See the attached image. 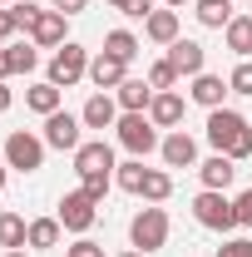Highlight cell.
Instances as JSON below:
<instances>
[{"label": "cell", "instance_id": "cell-43", "mask_svg": "<svg viewBox=\"0 0 252 257\" xmlns=\"http://www.w3.org/2000/svg\"><path fill=\"white\" fill-rule=\"evenodd\" d=\"M5 257H25V252H20V247H10V252H5Z\"/></svg>", "mask_w": 252, "mask_h": 257}, {"label": "cell", "instance_id": "cell-32", "mask_svg": "<svg viewBox=\"0 0 252 257\" xmlns=\"http://www.w3.org/2000/svg\"><path fill=\"white\" fill-rule=\"evenodd\" d=\"M64 257H104V247H99L94 237H79L74 247H64Z\"/></svg>", "mask_w": 252, "mask_h": 257}, {"label": "cell", "instance_id": "cell-28", "mask_svg": "<svg viewBox=\"0 0 252 257\" xmlns=\"http://www.w3.org/2000/svg\"><path fill=\"white\" fill-rule=\"evenodd\" d=\"M149 84H154L158 94H163V89H173V84H178V69H173V64H168V55H163V60H154V64H149Z\"/></svg>", "mask_w": 252, "mask_h": 257}, {"label": "cell", "instance_id": "cell-19", "mask_svg": "<svg viewBox=\"0 0 252 257\" xmlns=\"http://www.w3.org/2000/svg\"><path fill=\"white\" fill-rule=\"evenodd\" d=\"M222 40H227V50L237 60H252V15H232L227 30H222Z\"/></svg>", "mask_w": 252, "mask_h": 257}, {"label": "cell", "instance_id": "cell-29", "mask_svg": "<svg viewBox=\"0 0 252 257\" xmlns=\"http://www.w3.org/2000/svg\"><path fill=\"white\" fill-rule=\"evenodd\" d=\"M10 64H15V74H30L35 64H40V45H10Z\"/></svg>", "mask_w": 252, "mask_h": 257}, {"label": "cell", "instance_id": "cell-13", "mask_svg": "<svg viewBox=\"0 0 252 257\" xmlns=\"http://www.w3.org/2000/svg\"><path fill=\"white\" fill-rule=\"evenodd\" d=\"M64 20L69 15H60V10H40L30 25V45H40V50H60L64 45Z\"/></svg>", "mask_w": 252, "mask_h": 257}, {"label": "cell", "instance_id": "cell-23", "mask_svg": "<svg viewBox=\"0 0 252 257\" xmlns=\"http://www.w3.org/2000/svg\"><path fill=\"white\" fill-rule=\"evenodd\" d=\"M198 5V20L208 25V30H227V20H232V0H193Z\"/></svg>", "mask_w": 252, "mask_h": 257}, {"label": "cell", "instance_id": "cell-44", "mask_svg": "<svg viewBox=\"0 0 252 257\" xmlns=\"http://www.w3.org/2000/svg\"><path fill=\"white\" fill-rule=\"evenodd\" d=\"M0 5H20V0H0Z\"/></svg>", "mask_w": 252, "mask_h": 257}, {"label": "cell", "instance_id": "cell-4", "mask_svg": "<svg viewBox=\"0 0 252 257\" xmlns=\"http://www.w3.org/2000/svg\"><path fill=\"white\" fill-rule=\"evenodd\" d=\"M193 218H198V227H208V232H232V227H237V208H232L227 193L203 188L193 198Z\"/></svg>", "mask_w": 252, "mask_h": 257}, {"label": "cell", "instance_id": "cell-2", "mask_svg": "<svg viewBox=\"0 0 252 257\" xmlns=\"http://www.w3.org/2000/svg\"><path fill=\"white\" fill-rule=\"evenodd\" d=\"M129 247H139V252H163V247H168V213H163L158 203L134 213V223H129Z\"/></svg>", "mask_w": 252, "mask_h": 257}, {"label": "cell", "instance_id": "cell-6", "mask_svg": "<svg viewBox=\"0 0 252 257\" xmlns=\"http://www.w3.org/2000/svg\"><path fill=\"white\" fill-rule=\"evenodd\" d=\"M114 139L124 144V149L134 154V159L154 154L158 144H163V139H158V124L149 119V114H119V124H114Z\"/></svg>", "mask_w": 252, "mask_h": 257}, {"label": "cell", "instance_id": "cell-24", "mask_svg": "<svg viewBox=\"0 0 252 257\" xmlns=\"http://www.w3.org/2000/svg\"><path fill=\"white\" fill-rule=\"evenodd\" d=\"M144 178H149L144 159H129V163H119V168H114V183H119L124 193H144Z\"/></svg>", "mask_w": 252, "mask_h": 257}, {"label": "cell", "instance_id": "cell-25", "mask_svg": "<svg viewBox=\"0 0 252 257\" xmlns=\"http://www.w3.org/2000/svg\"><path fill=\"white\" fill-rule=\"evenodd\" d=\"M25 232H30V223L20 213H0V247H25Z\"/></svg>", "mask_w": 252, "mask_h": 257}, {"label": "cell", "instance_id": "cell-16", "mask_svg": "<svg viewBox=\"0 0 252 257\" xmlns=\"http://www.w3.org/2000/svg\"><path fill=\"white\" fill-rule=\"evenodd\" d=\"M227 94H232V89H227V79L208 74V69H203V74H193V89H188L193 104H203V109H222V99H227Z\"/></svg>", "mask_w": 252, "mask_h": 257}, {"label": "cell", "instance_id": "cell-8", "mask_svg": "<svg viewBox=\"0 0 252 257\" xmlns=\"http://www.w3.org/2000/svg\"><path fill=\"white\" fill-rule=\"evenodd\" d=\"M79 128H84V119H79V114L55 109V114L45 119V144H50V149H60V154H74V149L84 144V134H79Z\"/></svg>", "mask_w": 252, "mask_h": 257}, {"label": "cell", "instance_id": "cell-9", "mask_svg": "<svg viewBox=\"0 0 252 257\" xmlns=\"http://www.w3.org/2000/svg\"><path fill=\"white\" fill-rule=\"evenodd\" d=\"M119 163H114V149L104 144V139H89V144H79L74 149V173L79 178H89V173H114Z\"/></svg>", "mask_w": 252, "mask_h": 257}, {"label": "cell", "instance_id": "cell-17", "mask_svg": "<svg viewBox=\"0 0 252 257\" xmlns=\"http://www.w3.org/2000/svg\"><path fill=\"white\" fill-rule=\"evenodd\" d=\"M154 94H158V89L149 84V79H124V84L114 89V99H119V109H124V114H149Z\"/></svg>", "mask_w": 252, "mask_h": 257}, {"label": "cell", "instance_id": "cell-10", "mask_svg": "<svg viewBox=\"0 0 252 257\" xmlns=\"http://www.w3.org/2000/svg\"><path fill=\"white\" fill-rule=\"evenodd\" d=\"M158 154L168 168H198V139L183 134V128H173V134H163V144H158Z\"/></svg>", "mask_w": 252, "mask_h": 257}, {"label": "cell", "instance_id": "cell-37", "mask_svg": "<svg viewBox=\"0 0 252 257\" xmlns=\"http://www.w3.org/2000/svg\"><path fill=\"white\" fill-rule=\"evenodd\" d=\"M15 30H20V20H15V10H0V40H10Z\"/></svg>", "mask_w": 252, "mask_h": 257}, {"label": "cell", "instance_id": "cell-31", "mask_svg": "<svg viewBox=\"0 0 252 257\" xmlns=\"http://www.w3.org/2000/svg\"><path fill=\"white\" fill-rule=\"evenodd\" d=\"M79 188L89 193V198H94V203H104V193L114 188V173H89V178H84V183H79Z\"/></svg>", "mask_w": 252, "mask_h": 257}, {"label": "cell", "instance_id": "cell-42", "mask_svg": "<svg viewBox=\"0 0 252 257\" xmlns=\"http://www.w3.org/2000/svg\"><path fill=\"white\" fill-rule=\"evenodd\" d=\"M119 257H144V252H139V247H129V252H119Z\"/></svg>", "mask_w": 252, "mask_h": 257}, {"label": "cell", "instance_id": "cell-11", "mask_svg": "<svg viewBox=\"0 0 252 257\" xmlns=\"http://www.w3.org/2000/svg\"><path fill=\"white\" fill-rule=\"evenodd\" d=\"M89 79H94L99 94H109V89H119V84L129 79V64L119 60V55H109V50H99L94 60H89Z\"/></svg>", "mask_w": 252, "mask_h": 257}, {"label": "cell", "instance_id": "cell-7", "mask_svg": "<svg viewBox=\"0 0 252 257\" xmlns=\"http://www.w3.org/2000/svg\"><path fill=\"white\" fill-rule=\"evenodd\" d=\"M55 218L64 223V232H79V237H84V232L94 227V218H99V203L84 188H74V193L60 198V213H55Z\"/></svg>", "mask_w": 252, "mask_h": 257}, {"label": "cell", "instance_id": "cell-22", "mask_svg": "<svg viewBox=\"0 0 252 257\" xmlns=\"http://www.w3.org/2000/svg\"><path fill=\"white\" fill-rule=\"evenodd\" d=\"M60 94H64V89H55L50 79H40V84H30V89H25V104H30L35 114H45V119H50V114L60 109Z\"/></svg>", "mask_w": 252, "mask_h": 257}, {"label": "cell", "instance_id": "cell-33", "mask_svg": "<svg viewBox=\"0 0 252 257\" xmlns=\"http://www.w3.org/2000/svg\"><path fill=\"white\" fill-rule=\"evenodd\" d=\"M232 208H237V227H252V188L237 193V198H232Z\"/></svg>", "mask_w": 252, "mask_h": 257}, {"label": "cell", "instance_id": "cell-40", "mask_svg": "<svg viewBox=\"0 0 252 257\" xmlns=\"http://www.w3.org/2000/svg\"><path fill=\"white\" fill-rule=\"evenodd\" d=\"M104 5H109V10H119V15H124V5H129V0H104Z\"/></svg>", "mask_w": 252, "mask_h": 257}, {"label": "cell", "instance_id": "cell-18", "mask_svg": "<svg viewBox=\"0 0 252 257\" xmlns=\"http://www.w3.org/2000/svg\"><path fill=\"white\" fill-rule=\"evenodd\" d=\"M198 178H203V188L227 193V183L237 178V163L227 159V154H213V159H203V163H198Z\"/></svg>", "mask_w": 252, "mask_h": 257}, {"label": "cell", "instance_id": "cell-39", "mask_svg": "<svg viewBox=\"0 0 252 257\" xmlns=\"http://www.w3.org/2000/svg\"><path fill=\"white\" fill-rule=\"evenodd\" d=\"M10 104H15V94H10V84H5V79H0V114H5V109H10Z\"/></svg>", "mask_w": 252, "mask_h": 257}, {"label": "cell", "instance_id": "cell-20", "mask_svg": "<svg viewBox=\"0 0 252 257\" xmlns=\"http://www.w3.org/2000/svg\"><path fill=\"white\" fill-rule=\"evenodd\" d=\"M60 232H64L60 218H35L30 232H25V247H40V252H50V247H60Z\"/></svg>", "mask_w": 252, "mask_h": 257}, {"label": "cell", "instance_id": "cell-41", "mask_svg": "<svg viewBox=\"0 0 252 257\" xmlns=\"http://www.w3.org/2000/svg\"><path fill=\"white\" fill-rule=\"evenodd\" d=\"M163 5H168V10H178V5H188V0H163Z\"/></svg>", "mask_w": 252, "mask_h": 257}, {"label": "cell", "instance_id": "cell-34", "mask_svg": "<svg viewBox=\"0 0 252 257\" xmlns=\"http://www.w3.org/2000/svg\"><path fill=\"white\" fill-rule=\"evenodd\" d=\"M218 257H252V242H247V237H232V242L218 247Z\"/></svg>", "mask_w": 252, "mask_h": 257}, {"label": "cell", "instance_id": "cell-30", "mask_svg": "<svg viewBox=\"0 0 252 257\" xmlns=\"http://www.w3.org/2000/svg\"><path fill=\"white\" fill-rule=\"evenodd\" d=\"M227 89H232V94H252V60H242L227 74Z\"/></svg>", "mask_w": 252, "mask_h": 257}, {"label": "cell", "instance_id": "cell-1", "mask_svg": "<svg viewBox=\"0 0 252 257\" xmlns=\"http://www.w3.org/2000/svg\"><path fill=\"white\" fill-rule=\"evenodd\" d=\"M208 144H213V154H227L232 163L252 159V124L237 114V109H208Z\"/></svg>", "mask_w": 252, "mask_h": 257}, {"label": "cell", "instance_id": "cell-14", "mask_svg": "<svg viewBox=\"0 0 252 257\" xmlns=\"http://www.w3.org/2000/svg\"><path fill=\"white\" fill-rule=\"evenodd\" d=\"M119 114H124V109H119V99L114 94H89V104H84V109H79V119H84V128H114L119 124Z\"/></svg>", "mask_w": 252, "mask_h": 257}, {"label": "cell", "instance_id": "cell-35", "mask_svg": "<svg viewBox=\"0 0 252 257\" xmlns=\"http://www.w3.org/2000/svg\"><path fill=\"white\" fill-rule=\"evenodd\" d=\"M124 15H129V20H149V15H154V0H129Z\"/></svg>", "mask_w": 252, "mask_h": 257}, {"label": "cell", "instance_id": "cell-5", "mask_svg": "<svg viewBox=\"0 0 252 257\" xmlns=\"http://www.w3.org/2000/svg\"><path fill=\"white\" fill-rule=\"evenodd\" d=\"M84 74H89V50L74 45V40H64L60 50L50 55V74H45V79H50L55 89H69V84H79Z\"/></svg>", "mask_w": 252, "mask_h": 257}, {"label": "cell", "instance_id": "cell-26", "mask_svg": "<svg viewBox=\"0 0 252 257\" xmlns=\"http://www.w3.org/2000/svg\"><path fill=\"white\" fill-rule=\"evenodd\" d=\"M104 50H109V55H119V60H134V55H139V35L134 30H109L104 35Z\"/></svg>", "mask_w": 252, "mask_h": 257}, {"label": "cell", "instance_id": "cell-12", "mask_svg": "<svg viewBox=\"0 0 252 257\" xmlns=\"http://www.w3.org/2000/svg\"><path fill=\"white\" fill-rule=\"evenodd\" d=\"M168 64H173V69H178V79H183V74H203V64H208V50H203V45H198V40H173V45H168Z\"/></svg>", "mask_w": 252, "mask_h": 257}, {"label": "cell", "instance_id": "cell-36", "mask_svg": "<svg viewBox=\"0 0 252 257\" xmlns=\"http://www.w3.org/2000/svg\"><path fill=\"white\" fill-rule=\"evenodd\" d=\"M84 5L89 0H50V10H60V15H84Z\"/></svg>", "mask_w": 252, "mask_h": 257}, {"label": "cell", "instance_id": "cell-27", "mask_svg": "<svg viewBox=\"0 0 252 257\" xmlns=\"http://www.w3.org/2000/svg\"><path fill=\"white\" fill-rule=\"evenodd\" d=\"M139 198H149V203H168L173 198V178L163 173V168H149V178H144V193Z\"/></svg>", "mask_w": 252, "mask_h": 257}, {"label": "cell", "instance_id": "cell-21", "mask_svg": "<svg viewBox=\"0 0 252 257\" xmlns=\"http://www.w3.org/2000/svg\"><path fill=\"white\" fill-rule=\"evenodd\" d=\"M144 35H149L154 45H173V40H178V10H154V15L144 20Z\"/></svg>", "mask_w": 252, "mask_h": 257}, {"label": "cell", "instance_id": "cell-15", "mask_svg": "<svg viewBox=\"0 0 252 257\" xmlns=\"http://www.w3.org/2000/svg\"><path fill=\"white\" fill-rule=\"evenodd\" d=\"M183 109H188V99L178 94V89H163V94H154V104H149V119H154L158 128H178L183 124Z\"/></svg>", "mask_w": 252, "mask_h": 257}, {"label": "cell", "instance_id": "cell-38", "mask_svg": "<svg viewBox=\"0 0 252 257\" xmlns=\"http://www.w3.org/2000/svg\"><path fill=\"white\" fill-rule=\"evenodd\" d=\"M10 74H15V64H10V45H5L0 50V79H10Z\"/></svg>", "mask_w": 252, "mask_h": 257}, {"label": "cell", "instance_id": "cell-3", "mask_svg": "<svg viewBox=\"0 0 252 257\" xmlns=\"http://www.w3.org/2000/svg\"><path fill=\"white\" fill-rule=\"evenodd\" d=\"M45 139L40 134H30V128H10L5 134V163L15 168V173H40L45 168Z\"/></svg>", "mask_w": 252, "mask_h": 257}]
</instances>
